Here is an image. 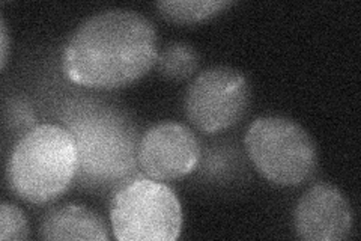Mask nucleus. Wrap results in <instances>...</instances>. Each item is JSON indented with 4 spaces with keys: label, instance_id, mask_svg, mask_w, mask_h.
I'll return each instance as SVG.
<instances>
[{
    "label": "nucleus",
    "instance_id": "1",
    "mask_svg": "<svg viewBox=\"0 0 361 241\" xmlns=\"http://www.w3.org/2000/svg\"><path fill=\"white\" fill-rule=\"evenodd\" d=\"M158 57L157 30L137 11L113 8L85 20L68 40L62 68L73 83L119 89L151 71Z\"/></svg>",
    "mask_w": 361,
    "mask_h": 241
},
{
    "label": "nucleus",
    "instance_id": "2",
    "mask_svg": "<svg viewBox=\"0 0 361 241\" xmlns=\"http://www.w3.org/2000/svg\"><path fill=\"white\" fill-rule=\"evenodd\" d=\"M78 172L74 134L56 124H41L20 137L6 165L9 189L30 204L53 202Z\"/></svg>",
    "mask_w": 361,
    "mask_h": 241
},
{
    "label": "nucleus",
    "instance_id": "3",
    "mask_svg": "<svg viewBox=\"0 0 361 241\" xmlns=\"http://www.w3.org/2000/svg\"><path fill=\"white\" fill-rule=\"evenodd\" d=\"M244 145L259 174L277 186H301L318 166V148L310 133L285 117L255 119Z\"/></svg>",
    "mask_w": 361,
    "mask_h": 241
},
{
    "label": "nucleus",
    "instance_id": "4",
    "mask_svg": "<svg viewBox=\"0 0 361 241\" xmlns=\"http://www.w3.org/2000/svg\"><path fill=\"white\" fill-rule=\"evenodd\" d=\"M110 223L119 241H175L184 214L176 193L164 182L135 178L113 198Z\"/></svg>",
    "mask_w": 361,
    "mask_h": 241
},
{
    "label": "nucleus",
    "instance_id": "5",
    "mask_svg": "<svg viewBox=\"0 0 361 241\" xmlns=\"http://www.w3.org/2000/svg\"><path fill=\"white\" fill-rule=\"evenodd\" d=\"M250 86L245 76L229 65L207 68L188 86L184 109L188 121L202 133L232 127L247 112Z\"/></svg>",
    "mask_w": 361,
    "mask_h": 241
},
{
    "label": "nucleus",
    "instance_id": "6",
    "mask_svg": "<svg viewBox=\"0 0 361 241\" xmlns=\"http://www.w3.org/2000/svg\"><path fill=\"white\" fill-rule=\"evenodd\" d=\"M137 160L148 178L171 181L191 174L199 165L200 143L187 125L166 121L142 136Z\"/></svg>",
    "mask_w": 361,
    "mask_h": 241
},
{
    "label": "nucleus",
    "instance_id": "7",
    "mask_svg": "<svg viewBox=\"0 0 361 241\" xmlns=\"http://www.w3.org/2000/svg\"><path fill=\"white\" fill-rule=\"evenodd\" d=\"M293 226L307 241H341L351 235L354 213L345 194L329 182L312 186L298 199Z\"/></svg>",
    "mask_w": 361,
    "mask_h": 241
},
{
    "label": "nucleus",
    "instance_id": "8",
    "mask_svg": "<svg viewBox=\"0 0 361 241\" xmlns=\"http://www.w3.org/2000/svg\"><path fill=\"white\" fill-rule=\"evenodd\" d=\"M77 131L70 130L77 142L78 170H87L92 175L113 177L127 170L133 157L131 142L127 141L118 124L97 122L78 124Z\"/></svg>",
    "mask_w": 361,
    "mask_h": 241
},
{
    "label": "nucleus",
    "instance_id": "9",
    "mask_svg": "<svg viewBox=\"0 0 361 241\" xmlns=\"http://www.w3.org/2000/svg\"><path fill=\"white\" fill-rule=\"evenodd\" d=\"M42 240L107 241L109 231L103 217L87 206L66 204L45 214L39 226Z\"/></svg>",
    "mask_w": 361,
    "mask_h": 241
},
{
    "label": "nucleus",
    "instance_id": "10",
    "mask_svg": "<svg viewBox=\"0 0 361 241\" xmlns=\"http://www.w3.org/2000/svg\"><path fill=\"white\" fill-rule=\"evenodd\" d=\"M232 5H235V2H228V0H164V2L155 4L166 20L180 23V25H190V23L216 17Z\"/></svg>",
    "mask_w": 361,
    "mask_h": 241
},
{
    "label": "nucleus",
    "instance_id": "11",
    "mask_svg": "<svg viewBox=\"0 0 361 241\" xmlns=\"http://www.w3.org/2000/svg\"><path fill=\"white\" fill-rule=\"evenodd\" d=\"M157 70L169 80H185L199 68V53L188 42H171L158 52Z\"/></svg>",
    "mask_w": 361,
    "mask_h": 241
},
{
    "label": "nucleus",
    "instance_id": "12",
    "mask_svg": "<svg viewBox=\"0 0 361 241\" xmlns=\"http://www.w3.org/2000/svg\"><path fill=\"white\" fill-rule=\"evenodd\" d=\"M30 234L26 214L13 202L4 201L0 205V240L21 241Z\"/></svg>",
    "mask_w": 361,
    "mask_h": 241
},
{
    "label": "nucleus",
    "instance_id": "13",
    "mask_svg": "<svg viewBox=\"0 0 361 241\" xmlns=\"http://www.w3.org/2000/svg\"><path fill=\"white\" fill-rule=\"evenodd\" d=\"M8 52H9V35H8L6 21L2 17L0 18V68H2V70H5L6 62H8Z\"/></svg>",
    "mask_w": 361,
    "mask_h": 241
}]
</instances>
